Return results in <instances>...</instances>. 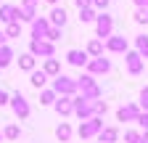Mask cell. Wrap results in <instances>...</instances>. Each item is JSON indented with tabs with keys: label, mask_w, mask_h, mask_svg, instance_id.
I'll return each mask as SVG.
<instances>
[{
	"label": "cell",
	"mask_w": 148,
	"mask_h": 143,
	"mask_svg": "<svg viewBox=\"0 0 148 143\" xmlns=\"http://www.w3.org/2000/svg\"><path fill=\"white\" fill-rule=\"evenodd\" d=\"M92 24H95V37H101V40H106L108 34H114V16H108L106 11H98Z\"/></svg>",
	"instance_id": "277c9868"
},
{
	"label": "cell",
	"mask_w": 148,
	"mask_h": 143,
	"mask_svg": "<svg viewBox=\"0 0 148 143\" xmlns=\"http://www.w3.org/2000/svg\"><path fill=\"white\" fill-rule=\"evenodd\" d=\"M92 111H95V117H106L108 103H106V101H101V98H95V101H92Z\"/></svg>",
	"instance_id": "4dcf8cb0"
},
{
	"label": "cell",
	"mask_w": 148,
	"mask_h": 143,
	"mask_svg": "<svg viewBox=\"0 0 148 143\" xmlns=\"http://www.w3.org/2000/svg\"><path fill=\"white\" fill-rule=\"evenodd\" d=\"M111 69H114V66H111V58H103V56H95V58H90V61L85 64V72H87V74H92V77L108 74Z\"/></svg>",
	"instance_id": "ba28073f"
},
{
	"label": "cell",
	"mask_w": 148,
	"mask_h": 143,
	"mask_svg": "<svg viewBox=\"0 0 148 143\" xmlns=\"http://www.w3.org/2000/svg\"><path fill=\"white\" fill-rule=\"evenodd\" d=\"M53 109L58 117H74V109H71V96H58L53 101Z\"/></svg>",
	"instance_id": "9a60e30c"
},
{
	"label": "cell",
	"mask_w": 148,
	"mask_h": 143,
	"mask_svg": "<svg viewBox=\"0 0 148 143\" xmlns=\"http://www.w3.org/2000/svg\"><path fill=\"white\" fill-rule=\"evenodd\" d=\"M8 101H11V96L3 90V87H0V106H8Z\"/></svg>",
	"instance_id": "8d00e7d4"
},
{
	"label": "cell",
	"mask_w": 148,
	"mask_h": 143,
	"mask_svg": "<svg viewBox=\"0 0 148 143\" xmlns=\"http://www.w3.org/2000/svg\"><path fill=\"white\" fill-rule=\"evenodd\" d=\"M29 53L34 58H50V56H56V43H50V40H29Z\"/></svg>",
	"instance_id": "52a82bcc"
},
{
	"label": "cell",
	"mask_w": 148,
	"mask_h": 143,
	"mask_svg": "<svg viewBox=\"0 0 148 143\" xmlns=\"http://www.w3.org/2000/svg\"><path fill=\"white\" fill-rule=\"evenodd\" d=\"M71 135H74V130H71V124H69V122H61L58 127H56V138H58L61 143H69Z\"/></svg>",
	"instance_id": "cb8c5ba5"
},
{
	"label": "cell",
	"mask_w": 148,
	"mask_h": 143,
	"mask_svg": "<svg viewBox=\"0 0 148 143\" xmlns=\"http://www.w3.org/2000/svg\"><path fill=\"white\" fill-rule=\"evenodd\" d=\"M48 21H50V27H66V21H69V13H66V8L64 6H53L50 8V13H48Z\"/></svg>",
	"instance_id": "7c38bea8"
},
{
	"label": "cell",
	"mask_w": 148,
	"mask_h": 143,
	"mask_svg": "<svg viewBox=\"0 0 148 143\" xmlns=\"http://www.w3.org/2000/svg\"><path fill=\"white\" fill-rule=\"evenodd\" d=\"M29 82H32V87H37V90H42V87L50 82V77L45 74L42 69H32L29 72Z\"/></svg>",
	"instance_id": "ac0fdd59"
},
{
	"label": "cell",
	"mask_w": 148,
	"mask_h": 143,
	"mask_svg": "<svg viewBox=\"0 0 148 143\" xmlns=\"http://www.w3.org/2000/svg\"><path fill=\"white\" fill-rule=\"evenodd\" d=\"M103 48L108 53H127L130 50V43H127L124 34H108V37L103 40Z\"/></svg>",
	"instance_id": "30bf717a"
},
{
	"label": "cell",
	"mask_w": 148,
	"mask_h": 143,
	"mask_svg": "<svg viewBox=\"0 0 148 143\" xmlns=\"http://www.w3.org/2000/svg\"><path fill=\"white\" fill-rule=\"evenodd\" d=\"M29 24H32V40H45V34H48V29H50L48 16H34Z\"/></svg>",
	"instance_id": "8fae6325"
},
{
	"label": "cell",
	"mask_w": 148,
	"mask_h": 143,
	"mask_svg": "<svg viewBox=\"0 0 148 143\" xmlns=\"http://www.w3.org/2000/svg\"><path fill=\"white\" fill-rule=\"evenodd\" d=\"M66 61H69L71 66H77V69H85V64L90 61V56H87V50L71 48V50H66Z\"/></svg>",
	"instance_id": "5bb4252c"
},
{
	"label": "cell",
	"mask_w": 148,
	"mask_h": 143,
	"mask_svg": "<svg viewBox=\"0 0 148 143\" xmlns=\"http://www.w3.org/2000/svg\"><path fill=\"white\" fill-rule=\"evenodd\" d=\"M3 43H8V34H5L3 29H0V45H3Z\"/></svg>",
	"instance_id": "ab89813d"
},
{
	"label": "cell",
	"mask_w": 148,
	"mask_h": 143,
	"mask_svg": "<svg viewBox=\"0 0 148 143\" xmlns=\"http://www.w3.org/2000/svg\"><path fill=\"white\" fill-rule=\"evenodd\" d=\"M103 127V117H90V119H82L79 122V127H77V135L82 140H90V138H95Z\"/></svg>",
	"instance_id": "3957f363"
},
{
	"label": "cell",
	"mask_w": 148,
	"mask_h": 143,
	"mask_svg": "<svg viewBox=\"0 0 148 143\" xmlns=\"http://www.w3.org/2000/svg\"><path fill=\"white\" fill-rule=\"evenodd\" d=\"M34 16H37V6H29V3L18 6V21H32Z\"/></svg>",
	"instance_id": "603a6c76"
},
{
	"label": "cell",
	"mask_w": 148,
	"mask_h": 143,
	"mask_svg": "<svg viewBox=\"0 0 148 143\" xmlns=\"http://www.w3.org/2000/svg\"><path fill=\"white\" fill-rule=\"evenodd\" d=\"M135 50L143 56V61L148 58V37H145V34H138V37H135Z\"/></svg>",
	"instance_id": "83f0119b"
},
{
	"label": "cell",
	"mask_w": 148,
	"mask_h": 143,
	"mask_svg": "<svg viewBox=\"0 0 148 143\" xmlns=\"http://www.w3.org/2000/svg\"><path fill=\"white\" fill-rule=\"evenodd\" d=\"M124 64H127V74L130 77H138L143 72V66H145V61H143V56L138 50H127L124 53Z\"/></svg>",
	"instance_id": "9c48e42d"
},
{
	"label": "cell",
	"mask_w": 148,
	"mask_h": 143,
	"mask_svg": "<svg viewBox=\"0 0 148 143\" xmlns=\"http://www.w3.org/2000/svg\"><path fill=\"white\" fill-rule=\"evenodd\" d=\"M143 140H145V143H148V130H143Z\"/></svg>",
	"instance_id": "b9f144b4"
},
{
	"label": "cell",
	"mask_w": 148,
	"mask_h": 143,
	"mask_svg": "<svg viewBox=\"0 0 148 143\" xmlns=\"http://www.w3.org/2000/svg\"><path fill=\"white\" fill-rule=\"evenodd\" d=\"M3 138H5V140H18V138H21V124H16V122L5 124V130H3Z\"/></svg>",
	"instance_id": "d4e9b609"
},
{
	"label": "cell",
	"mask_w": 148,
	"mask_h": 143,
	"mask_svg": "<svg viewBox=\"0 0 148 143\" xmlns=\"http://www.w3.org/2000/svg\"><path fill=\"white\" fill-rule=\"evenodd\" d=\"M138 106H140V111H148V85L140 90V103Z\"/></svg>",
	"instance_id": "836d02e7"
},
{
	"label": "cell",
	"mask_w": 148,
	"mask_h": 143,
	"mask_svg": "<svg viewBox=\"0 0 148 143\" xmlns=\"http://www.w3.org/2000/svg\"><path fill=\"white\" fill-rule=\"evenodd\" d=\"M50 82H53L50 87L56 90V96H77V80L69 77V74H64V72H61V74H56Z\"/></svg>",
	"instance_id": "7a4b0ae2"
},
{
	"label": "cell",
	"mask_w": 148,
	"mask_h": 143,
	"mask_svg": "<svg viewBox=\"0 0 148 143\" xmlns=\"http://www.w3.org/2000/svg\"><path fill=\"white\" fill-rule=\"evenodd\" d=\"M135 122H138V127H140V130H148V111H140Z\"/></svg>",
	"instance_id": "e575fe53"
},
{
	"label": "cell",
	"mask_w": 148,
	"mask_h": 143,
	"mask_svg": "<svg viewBox=\"0 0 148 143\" xmlns=\"http://www.w3.org/2000/svg\"><path fill=\"white\" fill-rule=\"evenodd\" d=\"M0 140H3V130H0Z\"/></svg>",
	"instance_id": "ee69618b"
},
{
	"label": "cell",
	"mask_w": 148,
	"mask_h": 143,
	"mask_svg": "<svg viewBox=\"0 0 148 143\" xmlns=\"http://www.w3.org/2000/svg\"><path fill=\"white\" fill-rule=\"evenodd\" d=\"M135 6L138 8H148V0H135Z\"/></svg>",
	"instance_id": "f35d334b"
},
{
	"label": "cell",
	"mask_w": 148,
	"mask_h": 143,
	"mask_svg": "<svg viewBox=\"0 0 148 143\" xmlns=\"http://www.w3.org/2000/svg\"><path fill=\"white\" fill-rule=\"evenodd\" d=\"M108 3H111V0H92L90 6L95 8V11H106V8H108Z\"/></svg>",
	"instance_id": "d590c367"
},
{
	"label": "cell",
	"mask_w": 148,
	"mask_h": 143,
	"mask_svg": "<svg viewBox=\"0 0 148 143\" xmlns=\"http://www.w3.org/2000/svg\"><path fill=\"white\" fill-rule=\"evenodd\" d=\"M45 40L58 43V40H61V27H50V29H48V34H45Z\"/></svg>",
	"instance_id": "d6a6232c"
},
{
	"label": "cell",
	"mask_w": 148,
	"mask_h": 143,
	"mask_svg": "<svg viewBox=\"0 0 148 143\" xmlns=\"http://www.w3.org/2000/svg\"><path fill=\"white\" fill-rule=\"evenodd\" d=\"M8 106H11V111L16 114V119H29V114H32V106H29V101L21 93H13L11 101H8Z\"/></svg>",
	"instance_id": "8992f818"
},
{
	"label": "cell",
	"mask_w": 148,
	"mask_h": 143,
	"mask_svg": "<svg viewBox=\"0 0 148 143\" xmlns=\"http://www.w3.org/2000/svg\"><path fill=\"white\" fill-rule=\"evenodd\" d=\"M74 80H77V93H79V96H85V98H90V101H95V98L103 96L98 80L92 77V74H87V72H85L82 77H74Z\"/></svg>",
	"instance_id": "6da1fadb"
},
{
	"label": "cell",
	"mask_w": 148,
	"mask_h": 143,
	"mask_svg": "<svg viewBox=\"0 0 148 143\" xmlns=\"http://www.w3.org/2000/svg\"><path fill=\"white\" fill-rule=\"evenodd\" d=\"M138 114H140V106L138 103H124V106L116 109V119L119 122H135Z\"/></svg>",
	"instance_id": "4fadbf2b"
},
{
	"label": "cell",
	"mask_w": 148,
	"mask_h": 143,
	"mask_svg": "<svg viewBox=\"0 0 148 143\" xmlns=\"http://www.w3.org/2000/svg\"><path fill=\"white\" fill-rule=\"evenodd\" d=\"M8 21H18V6L0 3V24H8Z\"/></svg>",
	"instance_id": "2e32d148"
},
{
	"label": "cell",
	"mask_w": 148,
	"mask_h": 143,
	"mask_svg": "<svg viewBox=\"0 0 148 143\" xmlns=\"http://www.w3.org/2000/svg\"><path fill=\"white\" fill-rule=\"evenodd\" d=\"M132 19H135V24H145L148 27V8H138L132 13Z\"/></svg>",
	"instance_id": "1f68e13d"
},
{
	"label": "cell",
	"mask_w": 148,
	"mask_h": 143,
	"mask_svg": "<svg viewBox=\"0 0 148 143\" xmlns=\"http://www.w3.org/2000/svg\"><path fill=\"white\" fill-rule=\"evenodd\" d=\"M21 3H29V6H37L40 0H21Z\"/></svg>",
	"instance_id": "60d3db41"
},
{
	"label": "cell",
	"mask_w": 148,
	"mask_h": 143,
	"mask_svg": "<svg viewBox=\"0 0 148 143\" xmlns=\"http://www.w3.org/2000/svg\"><path fill=\"white\" fill-rule=\"evenodd\" d=\"M42 72L53 80L56 74H61V58H56V56H50V58H42Z\"/></svg>",
	"instance_id": "e0dca14e"
},
{
	"label": "cell",
	"mask_w": 148,
	"mask_h": 143,
	"mask_svg": "<svg viewBox=\"0 0 148 143\" xmlns=\"http://www.w3.org/2000/svg\"><path fill=\"white\" fill-rule=\"evenodd\" d=\"M119 135H122V133H119L116 127H106V124H103L101 133H98L95 138H98V143H116V140H119Z\"/></svg>",
	"instance_id": "d6986e66"
},
{
	"label": "cell",
	"mask_w": 148,
	"mask_h": 143,
	"mask_svg": "<svg viewBox=\"0 0 148 143\" xmlns=\"http://www.w3.org/2000/svg\"><path fill=\"white\" fill-rule=\"evenodd\" d=\"M3 32L8 34V40H13V37H21V21H8Z\"/></svg>",
	"instance_id": "f1b7e54d"
},
{
	"label": "cell",
	"mask_w": 148,
	"mask_h": 143,
	"mask_svg": "<svg viewBox=\"0 0 148 143\" xmlns=\"http://www.w3.org/2000/svg\"><path fill=\"white\" fill-rule=\"evenodd\" d=\"M0 3H3V0H0Z\"/></svg>",
	"instance_id": "f6af8a7d"
},
{
	"label": "cell",
	"mask_w": 148,
	"mask_h": 143,
	"mask_svg": "<svg viewBox=\"0 0 148 143\" xmlns=\"http://www.w3.org/2000/svg\"><path fill=\"white\" fill-rule=\"evenodd\" d=\"M16 58V50L8 45V43H3L0 45V69H5V66H11V61Z\"/></svg>",
	"instance_id": "ffe728a7"
},
{
	"label": "cell",
	"mask_w": 148,
	"mask_h": 143,
	"mask_svg": "<svg viewBox=\"0 0 148 143\" xmlns=\"http://www.w3.org/2000/svg\"><path fill=\"white\" fill-rule=\"evenodd\" d=\"M95 16H98V11L92 8V6L79 8V21H82V24H92V21H95Z\"/></svg>",
	"instance_id": "4316f807"
},
{
	"label": "cell",
	"mask_w": 148,
	"mask_h": 143,
	"mask_svg": "<svg viewBox=\"0 0 148 143\" xmlns=\"http://www.w3.org/2000/svg\"><path fill=\"white\" fill-rule=\"evenodd\" d=\"M56 98H58V96H56L53 87H42V90H40V106H53Z\"/></svg>",
	"instance_id": "484cf974"
},
{
	"label": "cell",
	"mask_w": 148,
	"mask_h": 143,
	"mask_svg": "<svg viewBox=\"0 0 148 143\" xmlns=\"http://www.w3.org/2000/svg\"><path fill=\"white\" fill-rule=\"evenodd\" d=\"M71 109H74V117H79V119H90V117H95V111H92V101L85 98V96H71Z\"/></svg>",
	"instance_id": "5b68a950"
},
{
	"label": "cell",
	"mask_w": 148,
	"mask_h": 143,
	"mask_svg": "<svg viewBox=\"0 0 148 143\" xmlns=\"http://www.w3.org/2000/svg\"><path fill=\"white\" fill-rule=\"evenodd\" d=\"M45 3H50V6H58V0H45Z\"/></svg>",
	"instance_id": "7bdbcfd3"
},
{
	"label": "cell",
	"mask_w": 148,
	"mask_h": 143,
	"mask_svg": "<svg viewBox=\"0 0 148 143\" xmlns=\"http://www.w3.org/2000/svg\"><path fill=\"white\" fill-rule=\"evenodd\" d=\"M85 50H87V56H90V58H95V56H103V50H106V48H103V40H101V37H92V40L87 43Z\"/></svg>",
	"instance_id": "7402d4cb"
},
{
	"label": "cell",
	"mask_w": 148,
	"mask_h": 143,
	"mask_svg": "<svg viewBox=\"0 0 148 143\" xmlns=\"http://www.w3.org/2000/svg\"><path fill=\"white\" fill-rule=\"evenodd\" d=\"M18 69H21V72H32V69H37V58L32 56L29 50L18 56Z\"/></svg>",
	"instance_id": "44dd1931"
},
{
	"label": "cell",
	"mask_w": 148,
	"mask_h": 143,
	"mask_svg": "<svg viewBox=\"0 0 148 143\" xmlns=\"http://www.w3.org/2000/svg\"><path fill=\"white\" fill-rule=\"evenodd\" d=\"M92 3V0H74V6H77V8H87Z\"/></svg>",
	"instance_id": "74e56055"
},
{
	"label": "cell",
	"mask_w": 148,
	"mask_h": 143,
	"mask_svg": "<svg viewBox=\"0 0 148 143\" xmlns=\"http://www.w3.org/2000/svg\"><path fill=\"white\" fill-rule=\"evenodd\" d=\"M124 143H145L140 130H124Z\"/></svg>",
	"instance_id": "f546056e"
}]
</instances>
